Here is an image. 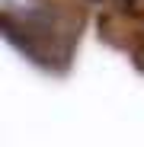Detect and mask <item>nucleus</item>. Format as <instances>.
<instances>
[{
    "mask_svg": "<svg viewBox=\"0 0 144 147\" xmlns=\"http://www.w3.org/2000/svg\"><path fill=\"white\" fill-rule=\"evenodd\" d=\"M3 38L48 74H67L83 35V10L55 7L48 0H3Z\"/></svg>",
    "mask_w": 144,
    "mask_h": 147,
    "instance_id": "f257e3e1",
    "label": "nucleus"
},
{
    "mask_svg": "<svg viewBox=\"0 0 144 147\" xmlns=\"http://www.w3.org/2000/svg\"><path fill=\"white\" fill-rule=\"evenodd\" d=\"M135 3H138V0H125V7H135Z\"/></svg>",
    "mask_w": 144,
    "mask_h": 147,
    "instance_id": "f03ea898",
    "label": "nucleus"
}]
</instances>
